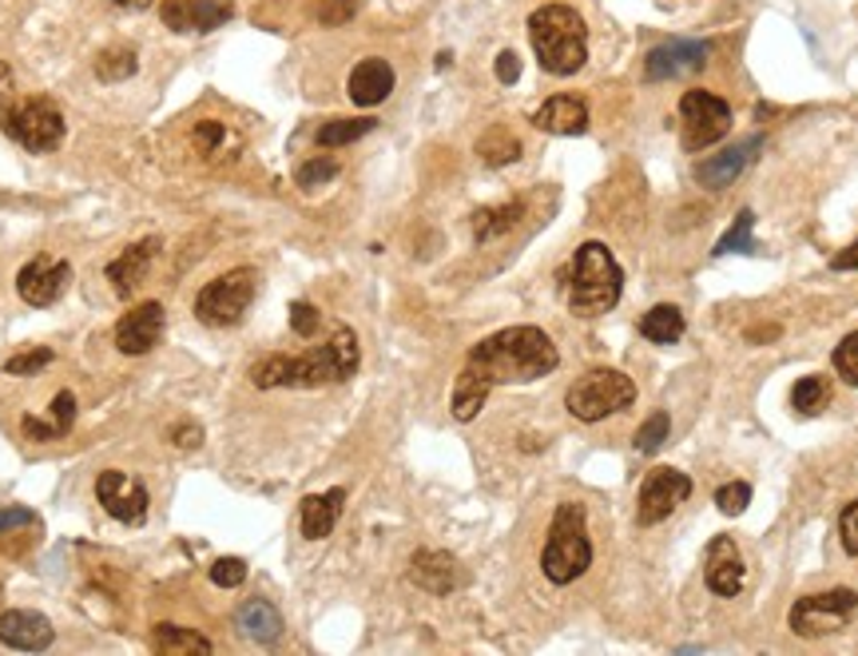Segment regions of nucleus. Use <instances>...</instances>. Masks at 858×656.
<instances>
[{
	"instance_id": "nucleus-12",
	"label": "nucleus",
	"mask_w": 858,
	"mask_h": 656,
	"mask_svg": "<svg viewBox=\"0 0 858 656\" xmlns=\"http://www.w3.org/2000/svg\"><path fill=\"white\" fill-rule=\"evenodd\" d=\"M68 283H72V266L64 259L37 255L17 271V295L29 306H52L64 299Z\"/></svg>"
},
{
	"instance_id": "nucleus-48",
	"label": "nucleus",
	"mask_w": 858,
	"mask_h": 656,
	"mask_svg": "<svg viewBox=\"0 0 858 656\" xmlns=\"http://www.w3.org/2000/svg\"><path fill=\"white\" fill-rule=\"evenodd\" d=\"M199 442H203V430L191 426V422H188V426H175V430H171V446H180V450H195Z\"/></svg>"
},
{
	"instance_id": "nucleus-22",
	"label": "nucleus",
	"mask_w": 858,
	"mask_h": 656,
	"mask_svg": "<svg viewBox=\"0 0 858 656\" xmlns=\"http://www.w3.org/2000/svg\"><path fill=\"white\" fill-rule=\"evenodd\" d=\"M346 92L359 108H377L390 92H394V68L377 57L362 60V64H354V72H350Z\"/></svg>"
},
{
	"instance_id": "nucleus-6",
	"label": "nucleus",
	"mask_w": 858,
	"mask_h": 656,
	"mask_svg": "<svg viewBox=\"0 0 858 656\" xmlns=\"http://www.w3.org/2000/svg\"><path fill=\"white\" fill-rule=\"evenodd\" d=\"M636 402V382L628 374L613 371V366H596V371L581 374L568 386L565 406L576 422H600L608 414H620Z\"/></svg>"
},
{
	"instance_id": "nucleus-15",
	"label": "nucleus",
	"mask_w": 858,
	"mask_h": 656,
	"mask_svg": "<svg viewBox=\"0 0 858 656\" xmlns=\"http://www.w3.org/2000/svg\"><path fill=\"white\" fill-rule=\"evenodd\" d=\"M163 331H168V311H163V303H140L115 323V346H120V354H132L135 359V354L155 351Z\"/></svg>"
},
{
	"instance_id": "nucleus-5",
	"label": "nucleus",
	"mask_w": 858,
	"mask_h": 656,
	"mask_svg": "<svg viewBox=\"0 0 858 656\" xmlns=\"http://www.w3.org/2000/svg\"><path fill=\"white\" fill-rule=\"evenodd\" d=\"M588 565H593V542H588L585 505L561 502L548 525V542L541 549V569L553 585H573L576 577H585Z\"/></svg>"
},
{
	"instance_id": "nucleus-30",
	"label": "nucleus",
	"mask_w": 858,
	"mask_h": 656,
	"mask_svg": "<svg viewBox=\"0 0 858 656\" xmlns=\"http://www.w3.org/2000/svg\"><path fill=\"white\" fill-rule=\"evenodd\" d=\"M791 406H795V414H803V418L822 414V410L830 406V382L822 379V374H807V379H799L795 382V391H791Z\"/></svg>"
},
{
	"instance_id": "nucleus-19",
	"label": "nucleus",
	"mask_w": 858,
	"mask_h": 656,
	"mask_svg": "<svg viewBox=\"0 0 858 656\" xmlns=\"http://www.w3.org/2000/svg\"><path fill=\"white\" fill-rule=\"evenodd\" d=\"M160 255V239H140L128 251H120V259L108 263V283L120 299H132L148 279V266Z\"/></svg>"
},
{
	"instance_id": "nucleus-20",
	"label": "nucleus",
	"mask_w": 858,
	"mask_h": 656,
	"mask_svg": "<svg viewBox=\"0 0 858 656\" xmlns=\"http://www.w3.org/2000/svg\"><path fill=\"white\" fill-rule=\"evenodd\" d=\"M744 581H747V565H744V557H739L736 542H731L727 533L711 537V545H708V589L716 593V597H736V593L744 589Z\"/></svg>"
},
{
	"instance_id": "nucleus-21",
	"label": "nucleus",
	"mask_w": 858,
	"mask_h": 656,
	"mask_svg": "<svg viewBox=\"0 0 858 656\" xmlns=\"http://www.w3.org/2000/svg\"><path fill=\"white\" fill-rule=\"evenodd\" d=\"M410 581H414L417 589L430 593V597H445L462 585V573H457V562H453L450 553H437V549H422L410 565Z\"/></svg>"
},
{
	"instance_id": "nucleus-8",
	"label": "nucleus",
	"mask_w": 858,
	"mask_h": 656,
	"mask_svg": "<svg viewBox=\"0 0 858 656\" xmlns=\"http://www.w3.org/2000/svg\"><path fill=\"white\" fill-rule=\"evenodd\" d=\"M259 291V275L251 266H235L219 275L215 283H208L195 295V319L203 326H235L239 319L246 314L251 299Z\"/></svg>"
},
{
	"instance_id": "nucleus-45",
	"label": "nucleus",
	"mask_w": 858,
	"mask_h": 656,
	"mask_svg": "<svg viewBox=\"0 0 858 656\" xmlns=\"http://www.w3.org/2000/svg\"><path fill=\"white\" fill-rule=\"evenodd\" d=\"M32 522H37V514L24 509V505H9V509H0V533L24 529V525H32Z\"/></svg>"
},
{
	"instance_id": "nucleus-28",
	"label": "nucleus",
	"mask_w": 858,
	"mask_h": 656,
	"mask_svg": "<svg viewBox=\"0 0 858 656\" xmlns=\"http://www.w3.org/2000/svg\"><path fill=\"white\" fill-rule=\"evenodd\" d=\"M525 215V203H505V208H482L473 215V239L477 243H489V239L505 235V231Z\"/></svg>"
},
{
	"instance_id": "nucleus-46",
	"label": "nucleus",
	"mask_w": 858,
	"mask_h": 656,
	"mask_svg": "<svg viewBox=\"0 0 858 656\" xmlns=\"http://www.w3.org/2000/svg\"><path fill=\"white\" fill-rule=\"evenodd\" d=\"M20 430H24V437H32V442H52L57 434V426L44 418H37V414H24V422H20Z\"/></svg>"
},
{
	"instance_id": "nucleus-37",
	"label": "nucleus",
	"mask_w": 858,
	"mask_h": 656,
	"mask_svg": "<svg viewBox=\"0 0 858 656\" xmlns=\"http://www.w3.org/2000/svg\"><path fill=\"white\" fill-rule=\"evenodd\" d=\"M211 581H215L219 589H239L246 581V562L243 557H215L211 565Z\"/></svg>"
},
{
	"instance_id": "nucleus-3",
	"label": "nucleus",
	"mask_w": 858,
	"mask_h": 656,
	"mask_svg": "<svg viewBox=\"0 0 858 656\" xmlns=\"http://www.w3.org/2000/svg\"><path fill=\"white\" fill-rule=\"evenodd\" d=\"M565 295H568V311L581 314V319H596V314L613 311L620 303L624 291V271L613 259V251L588 239L581 243L573 255V263L565 266Z\"/></svg>"
},
{
	"instance_id": "nucleus-39",
	"label": "nucleus",
	"mask_w": 858,
	"mask_h": 656,
	"mask_svg": "<svg viewBox=\"0 0 858 656\" xmlns=\"http://www.w3.org/2000/svg\"><path fill=\"white\" fill-rule=\"evenodd\" d=\"M747 502H751V485H747V482H731V485H724V490L716 494L719 514H727V517L744 514Z\"/></svg>"
},
{
	"instance_id": "nucleus-14",
	"label": "nucleus",
	"mask_w": 858,
	"mask_h": 656,
	"mask_svg": "<svg viewBox=\"0 0 858 656\" xmlns=\"http://www.w3.org/2000/svg\"><path fill=\"white\" fill-rule=\"evenodd\" d=\"M95 502L123 525H140L148 517V490L120 470H104L95 477Z\"/></svg>"
},
{
	"instance_id": "nucleus-38",
	"label": "nucleus",
	"mask_w": 858,
	"mask_h": 656,
	"mask_svg": "<svg viewBox=\"0 0 858 656\" xmlns=\"http://www.w3.org/2000/svg\"><path fill=\"white\" fill-rule=\"evenodd\" d=\"M334 175H339V160H326V155H319V160L302 163L294 180H299V188H319V183H331Z\"/></svg>"
},
{
	"instance_id": "nucleus-50",
	"label": "nucleus",
	"mask_w": 858,
	"mask_h": 656,
	"mask_svg": "<svg viewBox=\"0 0 858 656\" xmlns=\"http://www.w3.org/2000/svg\"><path fill=\"white\" fill-rule=\"evenodd\" d=\"M12 88H17V80H12V68L0 60V104H4V95H9Z\"/></svg>"
},
{
	"instance_id": "nucleus-31",
	"label": "nucleus",
	"mask_w": 858,
	"mask_h": 656,
	"mask_svg": "<svg viewBox=\"0 0 858 656\" xmlns=\"http://www.w3.org/2000/svg\"><path fill=\"white\" fill-rule=\"evenodd\" d=\"M477 155H482L489 168H505L521 155V140L509 128H489V132L477 140Z\"/></svg>"
},
{
	"instance_id": "nucleus-36",
	"label": "nucleus",
	"mask_w": 858,
	"mask_h": 656,
	"mask_svg": "<svg viewBox=\"0 0 858 656\" xmlns=\"http://www.w3.org/2000/svg\"><path fill=\"white\" fill-rule=\"evenodd\" d=\"M835 374H839L847 386H858V331L847 334L839 346H835Z\"/></svg>"
},
{
	"instance_id": "nucleus-2",
	"label": "nucleus",
	"mask_w": 858,
	"mask_h": 656,
	"mask_svg": "<svg viewBox=\"0 0 858 656\" xmlns=\"http://www.w3.org/2000/svg\"><path fill=\"white\" fill-rule=\"evenodd\" d=\"M359 371V334L339 326L331 343L314 346L306 354H271V359L251 366V382L259 391L274 386H294V391H319V386H339Z\"/></svg>"
},
{
	"instance_id": "nucleus-16",
	"label": "nucleus",
	"mask_w": 858,
	"mask_h": 656,
	"mask_svg": "<svg viewBox=\"0 0 858 656\" xmlns=\"http://www.w3.org/2000/svg\"><path fill=\"white\" fill-rule=\"evenodd\" d=\"M160 20L171 32H215L231 20V4L223 0H163Z\"/></svg>"
},
{
	"instance_id": "nucleus-1",
	"label": "nucleus",
	"mask_w": 858,
	"mask_h": 656,
	"mask_svg": "<svg viewBox=\"0 0 858 656\" xmlns=\"http://www.w3.org/2000/svg\"><path fill=\"white\" fill-rule=\"evenodd\" d=\"M561 366L557 343L541 326H505L489 334L465 354V366L453 386V418L473 422L482 414L485 398L497 386H525Z\"/></svg>"
},
{
	"instance_id": "nucleus-10",
	"label": "nucleus",
	"mask_w": 858,
	"mask_h": 656,
	"mask_svg": "<svg viewBox=\"0 0 858 656\" xmlns=\"http://www.w3.org/2000/svg\"><path fill=\"white\" fill-rule=\"evenodd\" d=\"M858 609V593L855 589H827V593H811V597H799L791 605V633L799 637H827V633H839Z\"/></svg>"
},
{
	"instance_id": "nucleus-47",
	"label": "nucleus",
	"mask_w": 858,
	"mask_h": 656,
	"mask_svg": "<svg viewBox=\"0 0 858 656\" xmlns=\"http://www.w3.org/2000/svg\"><path fill=\"white\" fill-rule=\"evenodd\" d=\"M493 72H497L501 84H517L521 80V57L517 52H501L497 64H493Z\"/></svg>"
},
{
	"instance_id": "nucleus-44",
	"label": "nucleus",
	"mask_w": 858,
	"mask_h": 656,
	"mask_svg": "<svg viewBox=\"0 0 858 656\" xmlns=\"http://www.w3.org/2000/svg\"><path fill=\"white\" fill-rule=\"evenodd\" d=\"M839 537H842V549L850 557H858V502H850L839 517Z\"/></svg>"
},
{
	"instance_id": "nucleus-17",
	"label": "nucleus",
	"mask_w": 858,
	"mask_h": 656,
	"mask_svg": "<svg viewBox=\"0 0 858 656\" xmlns=\"http://www.w3.org/2000/svg\"><path fill=\"white\" fill-rule=\"evenodd\" d=\"M764 148V135H747L739 140L736 148H727V152H716L696 168V180L704 183L708 191H724L747 172V163L755 160V152Z\"/></svg>"
},
{
	"instance_id": "nucleus-4",
	"label": "nucleus",
	"mask_w": 858,
	"mask_h": 656,
	"mask_svg": "<svg viewBox=\"0 0 858 656\" xmlns=\"http://www.w3.org/2000/svg\"><path fill=\"white\" fill-rule=\"evenodd\" d=\"M528 40L548 77H573L588 60V24L568 4H545L528 17Z\"/></svg>"
},
{
	"instance_id": "nucleus-42",
	"label": "nucleus",
	"mask_w": 858,
	"mask_h": 656,
	"mask_svg": "<svg viewBox=\"0 0 858 656\" xmlns=\"http://www.w3.org/2000/svg\"><path fill=\"white\" fill-rule=\"evenodd\" d=\"M223 140H226V128L219 124V120H203V124H195V132H191L195 152H203V155H215Z\"/></svg>"
},
{
	"instance_id": "nucleus-18",
	"label": "nucleus",
	"mask_w": 858,
	"mask_h": 656,
	"mask_svg": "<svg viewBox=\"0 0 858 656\" xmlns=\"http://www.w3.org/2000/svg\"><path fill=\"white\" fill-rule=\"evenodd\" d=\"M57 628L44 613L32 609H9L0 613V645L17 648V653H40V648L52 645Z\"/></svg>"
},
{
	"instance_id": "nucleus-9",
	"label": "nucleus",
	"mask_w": 858,
	"mask_h": 656,
	"mask_svg": "<svg viewBox=\"0 0 858 656\" xmlns=\"http://www.w3.org/2000/svg\"><path fill=\"white\" fill-rule=\"evenodd\" d=\"M731 132V108L719 95L692 88L679 95V143L684 152H708L711 143H719Z\"/></svg>"
},
{
	"instance_id": "nucleus-40",
	"label": "nucleus",
	"mask_w": 858,
	"mask_h": 656,
	"mask_svg": "<svg viewBox=\"0 0 858 656\" xmlns=\"http://www.w3.org/2000/svg\"><path fill=\"white\" fill-rule=\"evenodd\" d=\"M48 422L57 426L60 437H64L68 430L75 426V394L72 391H60L57 398H52V406H48Z\"/></svg>"
},
{
	"instance_id": "nucleus-11",
	"label": "nucleus",
	"mask_w": 858,
	"mask_h": 656,
	"mask_svg": "<svg viewBox=\"0 0 858 656\" xmlns=\"http://www.w3.org/2000/svg\"><path fill=\"white\" fill-rule=\"evenodd\" d=\"M692 494V477L679 474L672 466L652 470L648 482L640 485V497H636V522L640 525H660L664 517H672L679 509V502H688Z\"/></svg>"
},
{
	"instance_id": "nucleus-27",
	"label": "nucleus",
	"mask_w": 858,
	"mask_h": 656,
	"mask_svg": "<svg viewBox=\"0 0 858 656\" xmlns=\"http://www.w3.org/2000/svg\"><path fill=\"white\" fill-rule=\"evenodd\" d=\"M684 311L679 306H672V303H660V306H652L648 314L640 319V334L648 339V343H656V346H672V343H679L684 339Z\"/></svg>"
},
{
	"instance_id": "nucleus-34",
	"label": "nucleus",
	"mask_w": 858,
	"mask_h": 656,
	"mask_svg": "<svg viewBox=\"0 0 858 656\" xmlns=\"http://www.w3.org/2000/svg\"><path fill=\"white\" fill-rule=\"evenodd\" d=\"M52 362H57V351L52 346H37V351H24L4 362V374H12V379H32V374L48 371Z\"/></svg>"
},
{
	"instance_id": "nucleus-41",
	"label": "nucleus",
	"mask_w": 858,
	"mask_h": 656,
	"mask_svg": "<svg viewBox=\"0 0 858 656\" xmlns=\"http://www.w3.org/2000/svg\"><path fill=\"white\" fill-rule=\"evenodd\" d=\"M359 12V0H322L319 4V24L322 29H339Z\"/></svg>"
},
{
	"instance_id": "nucleus-13",
	"label": "nucleus",
	"mask_w": 858,
	"mask_h": 656,
	"mask_svg": "<svg viewBox=\"0 0 858 656\" xmlns=\"http://www.w3.org/2000/svg\"><path fill=\"white\" fill-rule=\"evenodd\" d=\"M711 48L704 40H668V44H656L644 60V80L648 84H660V80H679L692 77L699 68L708 64Z\"/></svg>"
},
{
	"instance_id": "nucleus-51",
	"label": "nucleus",
	"mask_w": 858,
	"mask_h": 656,
	"mask_svg": "<svg viewBox=\"0 0 858 656\" xmlns=\"http://www.w3.org/2000/svg\"><path fill=\"white\" fill-rule=\"evenodd\" d=\"M108 4H120V9H148L151 0H108Z\"/></svg>"
},
{
	"instance_id": "nucleus-29",
	"label": "nucleus",
	"mask_w": 858,
	"mask_h": 656,
	"mask_svg": "<svg viewBox=\"0 0 858 656\" xmlns=\"http://www.w3.org/2000/svg\"><path fill=\"white\" fill-rule=\"evenodd\" d=\"M377 120H370V115H354V120H326V124L314 132V143L319 148H346V143L362 140V135L374 132Z\"/></svg>"
},
{
	"instance_id": "nucleus-33",
	"label": "nucleus",
	"mask_w": 858,
	"mask_h": 656,
	"mask_svg": "<svg viewBox=\"0 0 858 656\" xmlns=\"http://www.w3.org/2000/svg\"><path fill=\"white\" fill-rule=\"evenodd\" d=\"M751 228H755V211H739L736 223H731V228H727V235L716 243V255H751V251H755Z\"/></svg>"
},
{
	"instance_id": "nucleus-43",
	"label": "nucleus",
	"mask_w": 858,
	"mask_h": 656,
	"mask_svg": "<svg viewBox=\"0 0 858 656\" xmlns=\"http://www.w3.org/2000/svg\"><path fill=\"white\" fill-rule=\"evenodd\" d=\"M322 323V314L314 303H291V331L299 334V339H311L314 331H319Z\"/></svg>"
},
{
	"instance_id": "nucleus-26",
	"label": "nucleus",
	"mask_w": 858,
	"mask_h": 656,
	"mask_svg": "<svg viewBox=\"0 0 858 656\" xmlns=\"http://www.w3.org/2000/svg\"><path fill=\"white\" fill-rule=\"evenodd\" d=\"M151 648H155V653H168V656H180V653L208 656V653H215V645H211L208 637H199V633H191V628L171 625V620H163V625L151 628Z\"/></svg>"
},
{
	"instance_id": "nucleus-24",
	"label": "nucleus",
	"mask_w": 858,
	"mask_h": 656,
	"mask_svg": "<svg viewBox=\"0 0 858 656\" xmlns=\"http://www.w3.org/2000/svg\"><path fill=\"white\" fill-rule=\"evenodd\" d=\"M342 502H346V490H326V494L302 497V537H311V542L331 537L342 517Z\"/></svg>"
},
{
	"instance_id": "nucleus-35",
	"label": "nucleus",
	"mask_w": 858,
	"mask_h": 656,
	"mask_svg": "<svg viewBox=\"0 0 858 656\" xmlns=\"http://www.w3.org/2000/svg\"><path fill=\"white\" fill-rule=\"evenodd\" d=\"M668 434H672V422H668V414H652L648 422H644L640 430H636V437H633V446L640 450V454H656V450L668 442Z\"/></svg>"
},
{
	"instance_id": "nucleus-25",
	"label": "nucleus",
	"mask_w": 858,
	"mask_h": 656,
	"mask_svg": "<svg viewBox=\"0 0 858 656\" xmlns=\"http://www.w3.org/2000/svg\"><path fill=\"white\" fill-rule=\"evenodd\" d=\"M235 625L243 637L259 640V645H271V640L283 637V617H279L271 601H246L243 609L235 613Z\"/></svg>"
},
{
	"instance_id": "nucleus-32",
	"label": "nucleus",
	"mask_w": 858,
	"mask_h": 656,
	"mask_svg": "<svg viewBox=\"0 0 858 656\" xmlns=\"http://www.w3.org/2000/svg\"><path fill=\"white\" fill-rule=\"evenodd\" d=\"M135 72V52L128 44L120 48H104L100 57H95V80H104V84H120Z\"/></svg>"
},
{
	"instance_id": "nucleus-49",
	"label": "nucleus",
	"mask_w": 858,
	"mask_h": 656,
	"mask_svg": "<svg viewBox=\"0 0 858 656\" xmlns=\"http://www.w3.org/2000/svg\"><path fill=\"white\" fill-rule=\"evenodd\" d=\"M830 266H835V271H858V239L850 243V248H842L839 255L830 259Z\"/></svg>"
},
{
	"instance_id": "nucleus-7",
	"label": "nucleus",
	"mask_w": 858,
	"mask_h": 656,
	"mask_svg": "<svg viewBox=\"0 0 858 656\" xmlns=\"http://www.w3.org/2000/svg\"><path fill=\"white\" fill-rule=\"evenodd\" d=\"M0 128L12 143H20L24 152L48 155L64 143V112H60L48 95H29L17 104L0 108Z\"/></svg>"
},
{
	"instance_id": "nucleus-23",
	"label": "nucleus",
	"mask_w": 858,
	"mask_h": 656,
	"mask_svg": "<svg viewBox=\"0 0 858 656\" xmlns=\"http://www.w3.org/2000/svg\"><path fill=\"white\" fill-rule=\"evenodd\" d=\"M533 124L548 135H581L588 132V104L576 100V95H553L537 108Z\"/></svg>"
}]
</instances>
